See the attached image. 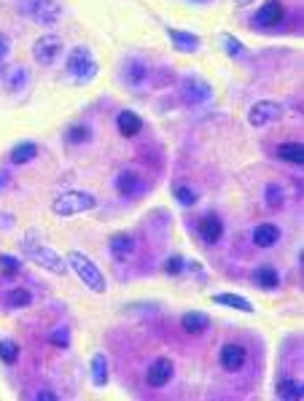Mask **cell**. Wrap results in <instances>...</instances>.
I'll return each instance as SVG.
<instances>
[{
	"mask_svg": "<svg viewBox=\"0 0 304 401\" xmlns=\"http://www.w3.org/2000/svg\"><path fill=\"white\" fill-rule=\"evenodd\" d=\"M0 191H3V178H0Z\"/></svg>",
	"mask_w": 304,
	"mask_h": 401,
	"instance_id": "ab89813d",
	"label": "cell"
},
{
	"mask_svg": "<svg viewBox=\"0 0 304 401\" xmlns=\"http://www.w3.org/2000/svg\"><path fill=\"white\" fill-rule=\"evenodd\" d=\"M22 248H25V254L38 264L40 269H46V272H52V275H67V259L65 256H60L54 248H49L46 242H40L35 237V232H27L25 240H22Z\"/></svg>",
	"mask_w": 304,
	"mask_h": 401,
	"instance_id": "6da1fadb",
	"label": "cell"
},
{
	"mask_svg": "<svg viewBox=\"0 0 304 401\" xmlns=\"http://www.w3.org/2000/svg\"><path fill=\"white\" fill-rule=\"evenodd\" d=\"M148 79V65L140 60V57H130L127 60V65H124V81L135 86V89H140Z\"/></svg>",
	"mask_w": 304,
	"mask_h": 401,
	"instance_id": "2e32d148",
	"label": "cell"
},
{
	"mask_svg": "<svg viewBox=\"0 0 304 401\" xmlns=\"http://www.w3.org/2000/svg\"><path fill=\"white\" fill-rule=\"evenodd\" d=\"M49 342H52L54 348L67 350V348H70V329H67V326H57V329H52Z\"/></svg>",
	"mask_w": 304,
	"mask_h": 401,
	"instance_id": "d6a6232c",
	"label": "cell"
},
{
	"mask_svg": "<svg viewBox=\"0 0 304 401\" xmlns=\"http://www.w3.org/2000/svg\"><path fill=\"white\" fill-rule=\"evenodd\" d=\"M172 194H175L178 205H184V208H191V205H197L199 202V191L197 188H191L188 183H178V186L172 188Z\"/></svg>",
	"mask_w": 304,
	"mask_h": 401,
	"instance_id": "f1b7e54d",
	"label": "cell"
},
{
	"mask_svg": "<svg viewBox=\"0 0 304 401\" xmlns=\"http://www.w3.org/2000/svg\"><path fill=\"white\" fill-rule=\"evenodd\" d=\"M221 40H224V52L229 54V57H235V60H245V57H248L245 43H242L240 38H235L232 33H224V35H221Z\"/></svg>",
	"mask_w": 304,
	"mask_h": 401,
	"instance_id": "83f0119b",
	"label": "cell"
},
{
	"mask_svg": "<svg viewBox=\"0 0 304 401\" xmlns=\"http://www.w3.org/2000/svg\"><path fill=\"white\" fill-rule=\"evenodd\" d=\"M283 116V106L275 103V100H256L251 108H248V124L253 130H261L266 124L278 121Z\"/></svg>",
	"mask_w": 304,
	"mask_h": 401,
	"instance_id": "52a82bcc",
	"label": "cell"
},
{
	"mask_svg": "<svg viewBox=\"0 0 304 401\" xmlns=\"http://www.w3.org/2000/svg\"><path fill=\"white\" fill-rule=\"evenodd\" d=\"M178 92H181V100L188 108L208 106L213 100V86L199 76H184L181 84H178Z\"/></svg>",
	"mask_w": 304,
	"mask_h": 401,
	"instance_id": "5b68a950",
	"label": "cell"
},
{
	"mask_svg": "<svg viewBox=\"0 0 304 401\" xmlns=\"http://www.w3.org/2000/svg\"><path fill=\"white\" fill-rule=\"evenodd\" d=\"M116 130L124 137H135V135L143 132V119L135 111H121L119 116H116Z\"/></svg>",
	"mask_w": 304,
	"mask_h": 401,
	"instance_id": "d6986e66",
	"label": "cell"
},
{
	"mask_svg": "<svg viewBox=\"0 0 304 401\" xmlns=\"http://www.w3.org/2000/svg\"><path fill=\"white\" fill-rule=\"evenodd\" d=\"M213 302H215V305H224V307L229 310H240V312H245V315H253V312H256V307H253L251 302L240 294H215Z\"/></svg>",
	"mask_w": 304,
	"mask_h": 401,
	"instance_id": "7402d4cb",
	"label": "cell"
},
{
	"mask_svg": "<svg viewBox=\"0 0 304 401\" xmlns=\"http://www.w3.org/2000/svg\"><path fill=\"white\" fill-rule=\"evenodd\" d=\"M143 188H146V181H143V175L137 173L135 167H124V170L116 175V191H119L121 197L135 200L137 194H143Z\"/></svg>",
	"mask_w": 304,
	"mask_h": 401,
	"instance_id": "ba28073f",
	"label": "cell"
},
{
	"mask_svg": "<svg viewBox=\"0 0 304 401\" xmlns=\"http://www.w3.org/2000/svg\"><path fill=\"white\" fill-rule=\"evenodd\" d=\"M16 358H19V345L13 339H0V361L16 363Z\"/></svg>",
	"mask_w": 304,
	"mask_h": 401,
	"instance_id": "1f68e13d",
	"label": "cell"
},
{
	"mask_svg": "<svg viewBox=\"0 0 304 401\" xmlns=\"http://www.w3.org/2000/svg\"><path fill=\"white\" fill-rule=\"evenodd\" d=\"M97 208V197L92 191H65L60 197H54L52 202V213L60 218H70V215L89 213Z\"/></svg>",
	"mask_w": 304,
	"mask_h": 401,
	"instance_id": "3957f363",
	"label": "cell"
},
{
	"mask_svg": "<svg viewBox=\"0 0 304 401\" xmlns=\"http://www.w3.org/2000/svg\"><path fill=\"white\" fill-rule=\"evenodd\" d=\"M253 286H259V288H264V291L278 288L280 286L278 269L272 267V264H259V267L253 269Z\"/></svg>",
	"mask_w": 304,
	"mask_h": 401,
	"instance_id": "ffe728a7",
	"label": "cell"
},
{
	"mask_svg": "<svg viewBox=\"0 0 304 401\" xmlns=\"http://www.w3.org/2000/svg\"><path fill=\"white\" fill-rule=\"evenodd\" d=\"M237 6H251V3H256V0H235Z\"/></svg>",
	"mask_w": 304,
	"mask_h": 401,
	"instance_id": "74e56055",
	"label": "cell"
},
{
	"mask_svg": "<svg viewBox=\"0 0 304 401\" xmlns=\"http://www.w3.org/2000/svg\"><path fill=\"white\" fill-rule=\"evenodd\" d=\"M35 399L38 401H57V393H52V390H40V393H35Z\"/></svg>",
	"mask_w": 304,
	"mask_h": 401,
	"instance_id": "8d00e7d4",
	"label": "cell"
},
{
	"mask_svg": "<svg viewBox=\"0 0 304 401\" xmlns=\"http://www.w3.org/2000/svg\"><path fill=\"white\" fill-rule=\"evenodd\" d=\"M65 140L70 146H81V143H89L92 140V130L86 124H73L65 132Z\"/></svg>",
	"mask_w": 304,
	"mask_h": 401,
	"instance_id": "4dcf8cb0",
	"label": "cell"
},
{
	"mask_svg": "<svg viewBox=\"0 0 304 401\" xmlns=\"http://www.w3.org/2000/svg\"><path fill=\"white\" fill-rule=\"evenodd\" d=\"M194 3H208V0H194Z\"/></svg>",
	"mask_w": 304,
	"mask_h": 401,
	"instance_id": "60d3db41",
	"label": "cell"
},
{
	"mask_svg": "<svg viewBox=\"0 0 304 401\" xmlns=\"http://www.w3.org/2000/svg\"><path fill=\"white\" fill-rule=\"evenodd\" d=\"M38 157V146L33 143V140H22V143H16L11 148V164H30V162H35Z\"/></svg>",
	"mask_w": 304,
	"mask_h": 401,
	"instance_id": "603a6c76",
	"label": "cell"
},
{
	"mask_svg": "<svg viewBox=\"0 0 304 401\" xmlns=\"http://www.w3.org/2000/svg\"><path fill=\"white\" fill-rule=\"evenodd\" d=\"M167 38H170L172 49L178 54H197L202 49V38H199L197 33H188V30L167 27Z\"/></svg>",
	"mask_w": 304,
	"mask_h": 401,
	"instance_id": "8fae6325",
	"label": "cell"
},
{
	"mask_svg": "<svg viewBox=\"0 0 304 401\" xmlns=\"http://www.w3.org/2000/svg\"><path fill=\"white\" fill-rule=\"evenodd\" d=\"M6 299H9V307H13V310H27L30 305H33L30 288H11Z\"/></svg>",
	"mask_w": 304,
	"mask_h": 401,
	"instance_id": "f546056e",
	"label": "cell"
},
{
	"mask_svg": "<svg viewBox=\"0 0 304 401\" xmlns=\"http://www.w3.org/2000/svg\"><path fill=\"white\" fill-rule=\"evenodd\" d=\"M172 372H175V366H172L170 358H164V356H159L157 361L148 366L146 372V383L151 388H164L167 383L172 380Z\"/></svg>",
	"mask_w": 304,
	"mask_h": 401,
	"instance_id": "7c38bea8",
	"label": "cell"
},
{
	"mask_svg": "<svg viewBox=\"0 0 304 401\" xmlns=\"http://www.w3.org/2000/svg\"><path fill=\"white\" fill-rule=\"evenodd\" d=\"M30 16L43 27H54L62 16V6L57 0H33L30 6Z\"/></svg>",
	"mask_w": 304,
	"mask_h": 401,
	"instance_id": "9c48e42d",
	"label": "cell"
},
{
	"mask_svg": "<svg viewBox=\"0 0 304 401\" xmlns=\"http://www.w3.org/2000/svg\"><path fill=\"white\" fill-rule=\"evenodd\" d=\"M22 269V261L11 254H0V272L6 275V278H13L16 272Z\"/></svg>",
	"mask_w": 304,
	"mask_h": 401,
	"instance_id": "836d02e7",
	"label": "cell"
},
{
	"mask_svg": "<svg viewBox=\"0 0 304 401\" xmlns=\"http://www.w3.org/2000/svg\"><path fill=\"white\" fill-rule=\"evenodd\" d=\"M9 52H11V38L6 33H0V62H6Z\"/></svg>",
	"mask_w": 304,
	"mask_h": 401,
	"instance_id": "d590c367",
	"label": "cell"
},
{
	"mask_svg": "<svg viewBox=\"0 0 304 401\" xmlns=\"http://www.w3.org/2000/svg\"><path fill=\"white\" fill-rule=\"evenodd\" d=\"M286 200H288V194H286V188L280 186V183H266L264 202L269 210H283V208H286Z\"/></svg>",
	"mask_w": 304,
	"mask_h": 401,
	"instance_id": "cb8c5ba5",
	"label": "cell"
},
{
	"mask_svg": "<svg viewBox=\"0 0 304 401\" xmlns=\"http://www.w3.org/2000/svg\"><path fill=\"white\" fill-rule=\"evenodd\" d=\"M65 70L67 76L79 84H89V81L97 76V60L89 46H76L73 52L67 54L65 60Z\"/></svg>",
	"mask_w": 304,
	"mask_h": 401,
	"instance_id": "277c9868",
	"label": "cell"
},
{
	"mask_svg": "<svg viewBox=\"0 0 304 401\" xmlns=\"http://www.w3.org/2000/svg\"><path fill=\"white\" fill-rule=\"evenodd\" d=\"M199 237L208 242V245H215V242L224 237V221L215 213L202 215V221H199Z\"/></svg>",
	"mask_w": 304,
	"mask_h": 401,
	"instance_id": "9a60e30c",
	"label": "cell"
},
{
	"mask_svg": "<svg viewBox=\"0 0 304 401\" xmlns=\"http://www.w3.org/2000/svg\"><path fill=\"white\" fill-rule=\"evenodd\" d=\"M283 237V232L278 229V224H259V227L253 229V242L259 245V248H275Z\"/></svg>",
	"mask_w": 304,
	"mask_h": 401,
	"instance_id": "e0dca14e",
	"label": "cell"
},
{
	"mask_svg": "<svg viewBox=\"0 0 304 401\" xmlns=\"http://www.w3.org/2000/svg\"><path fill=\"white\" fill-rule=\"evenodd\" d=\"M3 79H6V89H9V92H22V89H25L27 86V81H30V76H27V70L22 65L19 67H11V70H9V73H3Z\"/></svg>",
	"mask_w": 304,
	"mask_h": 401,
	"instance_id": "484cf974",
	"label": "cell"
},
{
	"mask_svg": "<svg viewBox=\"0 0 304 401\" xmlns=\"http://www.w3.org/2000/svg\"><path fill=\"white\" fill-rule=\"evenodd\" d=\"M62 49H65L62 38L54 35V33H46V35H40V38L33 43V60H35L40 67H54L60 62V57H62Z\"/></svg>",
	"mask_w": 304,
	"mask_h": 401,
	"instance_id": "8992f818",
	"label": "cell"
},
{
	"mask_svg": "<svg viewBox=\"0 0 304 401\" xmlns=\"http://www.w3.org/2000/svg\"><path fill=\"white\" fill-rule=\"evenodd\" d=\"M278 157L283 162H288V164H302V162H304V146H302V143H296V140L280 143Z\"/></svg>",
	"mask_w": 304,
	"mask_h": 401,
	"instance_id": "d4e9b609",
	"label": "cell"
},
{
	"mask_svg": "<svg viewBox=\"0 0 304 401\" xmlns=\"http://www.w3.org/2000/svg\"><path fill=\"white\" fill-rule=\"evenodd\" d=\"M184 269H186V261L181 256H170V259L164 261V272H167V275H181Z\"/></svg>",
	"mask_w": 304,
	"mask_h": 401,
	"instance_id": "e575fe53",
	"label": "cell"
},
{
	"mask_svg": "<svg viewBox=\"0 0 304 401\" xmlns=\"http://www.w3.org/2000/svg\"><path fill=\"white\" fill-rule=\"evenodd\" d=\"M275 393H278V399L293 401V399H302L304 388H302V383H296V380H280Z\"/></svg>",
	"mask_w": 304,
	"mask_h": 401,
	"instance_id": "4316f807",
	"label": "cell"
},
{
	"mask_svg": "<svg viewBox=\"0 0 304 401\" xmlns=\"http://www.w3.org/2000/svg\"><path fill=\"white\" fill-rule=\"evenodd\" d=\"M3 73H6V65H3V62H0V81H3Z\"/></svg>",
	"mask_w": 304,
	"mask_h": 401,
	"instance_id": "f35d334b",
	"label": "cell"
},
{
	"mask_svg": "<svg viewBox=\"0 0 304 401\" xmlns=\"http://www.w3.org/2000/svg\"><path fill=\"white\" fill-rule=\"evenodd\" d=\"M65 259H67V267L79 275V281L84 283V286H86L92 294H106V291H108L106 275L100 272V267L94 264L89 256L81 254V251H70Z\"/></svg>",
	"mask_w": 304,
	"mask_h": 401,
	"instance_id": "7a4b0ae2",
	"label": "cell"
},
{
	"mask_svg": "<svg viewBox=\"0 0 304 401\" xmlns=\"http://www.w3.org/2000/svg\"><path fill=\"white\" fill-rule=\"evenodd\" d=\"M286 19V3L283 0H266L259 6V11L253 16V25L259 27H278Z\"/></svg>",
	"mask_w": 304,
	"mask_h": 401,
	"instance_id": "30bf717a",
	"label": "cell"
},
{
	"mask_svg": "<svg viewBox=\"0 0 304 401\" xmlns=\"http://www.w3.org/2000/svg\"><path fill=\"white\" fill-rule=\"evenodd\" d=\"M135 248H137V242H135V237L133 235H127V232H116V235L108 240V254L113 256L116 261H127V259H133Z\"/></svg>",
	"mask_w": 304,
	"mask_h": 401,
	"instance_id": "4fadbf2b",
	"label": "cell"
},
{
	"mask_svg": "<svg viewBox=\"0 0 304 401\" xmlns=\"http://www.w3.org/2000/svg\"><path fill=\"white\" fill-rule=\"evenodd\" d=\"M248 361V350L237 345V342H229L221 348V366H224L226 372H240L242 366Z\"/></svg>",
	"mask_w": 304,
	"mask_h": 401,
	"instance_id": "5bb4252c",
	"label": "cell"
},
{
	"mask_svg": "<svg viewBox=\"0 0 304 401\" xmlns=\"http://www.w3.org/2000/svg\"><path fill=\"white\" fill-rule=\"evenodd\" d=\"M181 326H184L186 334H205L208 332V326H210V318H208V312H199V310H188L184 312V318H181Z\"/></svg>",
	"mask_w": 304,
	"mask_h": 401,
	"instance_id": "ac0fdd59",
	"label": "cell"
},
{
	"mask_svg": "<svg viewBox=\"0 0 304 401\" xmlns=\"http://www.w3.org/2000/svg\"><path fill=\"white\" fill-rule=\"evenodd\" d=\"M89 369H92V385L94 388H106L108 380H111V369H108L106 353H94L92 361H89Z\"/></svg>",
	"mask_w": 304,
	"mask_h": 401,
	"instance_id": "44dd1931",
	"label": "cell"
}]
</instances>
